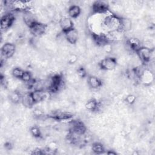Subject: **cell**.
Returning <instances> with one entry per match:
<instances>
[{"label": "cell", "mask_w": 155, "mask_h": 155, "mask_svg": "<svg viewBox=\"0 0 155 155\" xmlns=\"http://www.w3.org/2000/svg\"><path fill=\"white\" fill-rule=\"evenodd\" d=\"M12 144L11 143V142H6L5 143V147L7 149H11L12 148Z\"/></svg>", "instance_id": "29"}, {"label": "cell", "mask_w": 155, "mask_h": 155, "mask_svg": "<svg viewBox=\"0 0 155 155\" xmlns=\"http://www.w3.org/2000/svg\"><path fill=\"white\" fill-rule=\"evenodd\" d=\"M10 99L12 102L18 104L19 102H21L22 94L18 91H14L10 94Z\"/></svg>", "instance_id": "19"}, {"label": "cell", "mask_w": 155, "mask_h": 155, "mask_svg": "<svg viewBox=\"0 0 155 155\" xmlns=\"http://www.w3.org/2000/svg\"><path fill=\"white\" fill-rule=\"evenodd\" d=\"M153 79V75L150 70L145 69L143 73L139 78V81L142 83L145 84H150Z\"/></svg>", "instance_id": "15"}, {"label": "cell", "mask_w": 155, "mask_h": 155, "mask_svg": "<svg viewBox=\"0 0 155 155\" xmlns=\"http://www.w3.org/2000/svg\"><path fill=\"white\" fill-rule=\"evenodd\" d=\"M87 82L88 85L93 89H97L102 85V82L101 79L96 76L90 75L87 79Z\"/></svg>", "instance_id": "12"}, {"label": "cell", "mask_w": 155, "mask_h": 155, "mask_svg": "<svg viewBox=\"0 0 155 155\" xmlns=\"http://www.w3.org/2000/svg\"><path fill=\"white\" fill-rule=\"evenodd\" d=\"M30 133L35 138H39L42 136L41 130L36 126H33L30 128Z\"/></svg>", "instance_id": "22"}, {"label": "cell", "mask_w": 155, "mask_h": 155, "mask_svg": "<svg viewBox=\"0 0 155 155\" xmlns=\"http://www.w3.org/2000/svg\"><path fill=\"white\" fill-rule=\"evenodd\" d=\"M73 114L68 111H56L50 115V117L56 120L64 121L72 118Z\"/></svg>", "instance_id": "10"}, {"label": "cell", "mask_w": 155, "mask_h": 155, "mask_svg": "<svg viewBox=\"0 0 155 155\" xmlns=\"http://www.w3.org/2000/svg\"><path fill=\"white\" fill-rule=\"evenodd\" d=\"M91 8L93 13L104 15L109 11V5L105 1H96L93 3Z\"/></svg>", "instance_id": "6"}, {"label": "cell", "mask_w": 155, "mask_h": 155, "mask_svg": "<svg viewBox=\"0 0 155 155\" xmlns=\"http://www.w3.org/2000/svg\"><path fill=\"white\" fill-rule=\"evenodd\" d=\"M85 108L91 111H96L99 110L101 107L100 102L95 99H90L85 104Z\"/></svg>", "instance_id": "16"}, {"label": "cell", "mask_w": 155, "mask_h": 155, "mask_svg": "<svg viewBox=\"0 0 155 155\" xmlns=\"http://www.w3.org/2000/svg\"><path fill=\"white\" fill-rule=\"evenodd\" d=\"M21 102L25 107H31L35 104L31 98L30 92L25 93L24 94H22Z\"/></svg>", "instance_id": "18"}, {"label": "cell", "mask_w": 155, "mask_h": 155, "mask_svg": "<svg viewBox=\"0 0 155 155\" xmlns=\"http://www.w3.org/2000/svg\"><path fill=\"white\" fill-rule=\"evenodd\" d=\"M77 60H78L77 56L74 54H71L69 56L68 59V62H69V64H74V63L76 62Z\"/></svg>", "instance_id": "27"}, {"label": "cell", "mask_w": 155, "mask_h": 155, "mask_svg": "<svg viewBox=\"0 0 155 155\" xmlns=\"http://www.w3.org/2000/svg\"><path fill=\"white\" fill-rule=\"evenodd\" d=\"M81 13V8L78 5H71L68 9V15L70 18H77Z\"/></svg>", "instance_id": "17"}, {"label": "cell", "mask_w": 155, "mask_h": 155, "mask_svg": "<svg viewBox=\"0 0 155 155\" xmlns=\"http://www.w3.org/2000/svg\"><path fill=\"white\" fill-rule=\"evenodd\" d=\"M92 151L96 154H102L105 151V148L102 143L99 142H94L91 146Z\"/></svg>", "instance_id": "20"}, {"label": "cell", "mask_w": 155, "mask_h": 155, "mask_svg": "<svg viewBox=\"0 0 155 155\" xmlns=\"http://www.w3.org/2000/svg\"><path fill=\"white\" fill-rule=\"evenodd\" d=\"M65 38L67 42L71 44H74L77 42L78 39V32L76 29L74 27L73 28L64 33Z\"/></svg>", "instance_id": "11"}, {"label": "cell", "mask_w": 155, "mask_h": 155, "mask_svg": "<svg viewBox=\"0 0 155 155\" xmlns=\"http://www.w3.org/2000/svg\"><path fill=\"white\" fill-rule=\"evenodd\" d=\"M117 64L116 58L114 57H107L102 59L99 63V68L105 71H110L114 69Z\"/></svg>", "instance_id": "2"}, {"label": "cell", "mask_w": 155, "mask_h": 155, "mask_svg": "<svg viewBox=\"0 0 155 155\" xmlns=\"http://www.w3.org/2000/svg\"><path fill=\"white\" fill-rule=\"evenodd\" d=\"M107 154H109V155H110V154H113V155H114V154H116V153H115V152H114V151H111V150H109V151H108L107 153H106Z\"/></svg>", "instance_id": "30"}, {"label": "cell", "mask_w": 155, "mask_h": 155, "mask_svg": "<svg viewBox=\"0 0 155 155\" xmlns=\"http://www.w3.org/2000/svg\"><path fill=\"white\" fill-rule=\"evenodd\" d=\"M30 94L35 104L43 101L47 97L46 92L44 89L34 90L30 92Z\"/></svg>", "instance_id": "8"}, {"label": "cell", "mask_w": 155, "mask_h": 155, "mask_svg": "<svg viewBox=\"0 0 155 155\" xmlns=\"http://www.w3.org/2000/svg\"><path fill=\"white\" fill-rule=\"evenodd\" d=\"M69 131L79 136H84L87 131V127L84 124L78 120H71L69 122Z\"/></svg>", "instance_id": "1"}, {"label": "cell", "mask_w": 155, "mask_h": 155, "mask_svg": "<svg viewBox=\"0 0 155 155\" xmlns=\"http://www.w3.org/2000/svg\"><path fill=\"white\" fill-rule=\"evenodd\" d=\"M1 84L2 86H3L5 88H7V87L8 86V82L7 79H6L5 76H4L2 74H1Z\"/></svg>", "instance_id": "26"}, {"label": "cell", "mask_w": 155, "mask_h": 155, "mask_svg": "<svg viewBox=\"0 0 155 155\" xmlns=\"http://www.w3.org/2000/svg\"><path fill=\"white\" fill-rule=\"evenodd\" d=\"M127 44L131 50L135 52H136L142 46H143L142 45L140 41L135 38H131L127 39Z\"/></svg>", "instance_id": "13"}, {"label": "cell", "mask_w": 155, "mask_h": 155, "mask_svg": "<svg viewBox=\"0 0 155 155\" xmlns=\"http://www.w3.org/2000/svg\"><path fill=\"white\" fill-rule=\"evenodd\" d=\"M33 114L36 117H41L44 116V112L40 109H35L33 111Z\"/></svg>", "instance_id": "28"}, {"label": "cell", "mask_w": 155, "mask_h": 155, "mask_svg": "<svg viewBox=\"0 0 155 155\" xmlns=\"http://www.w3.org/2000/svg\"><path fill=\"white\" fill-rule=\"evenodd\" d=\"M125 101L126 103H127L128 104L133 105V104H134V102L136 101V97L133 94H128L125 97Z\"/></svg>", "instance_id": "24"}, {"label": "cell", "mask_w": 155, "mask_h": 155, "mask_svg": "<svg viewBox=\"0 0 155 155\" xmlns=\"http://www.w3.org/2000/svg\"><path fill=\"white\" fill-rule=\"evenodd\" d=\"M28 28L30 33L35 36H41L45 33L47 25L37 21Z\"/></svg>", "instance_id": "5"}, {"label": "cell", "mask_w": 155, "mask_h": 155, "mask_svg": "<svg viewBox=\"0 0 155 155\" xmlns=\"http://www.w3.org/2000/svg\"><path fill=\"white\" fill-rule=\"evenodd\" d=\"M21 79L24 82H27V83L30 82L33 80L31 73L29 72L28 71H24V73Z\"/></svg>", "instance_id": "23"}, {"label": "cell", "mask_w": 155, "mask_h": 155, "mask_svg": "<svg viewBox=\"0 0 155 155\" xmlns=\"http://www.w3.org/2000/svg\"><path fill=\"white\" fill-rule=\"evenodd\" d=\"M153 48H150L145 46H142L136 53L143 63H148L150 62L152 57Z\"/></svg>", "instance_id": "3"}, {"label": "cell", "mask_w": 155, "mask_h": 155, "mask_svg": "<svg viewBox=\"0 0 155 155\" xmlns=\"http://www.w3.org/2000/svg\"><path fill=\"white\" fill-rule=\"evenodd\" d=\"M23 13H24L23 19H24V23L26 25L28 26V27H29L34 22L37 21V20L36 19L34 15L30 12V10L25 11Z\"/></svg>", "instance_id": "14"}, {"label": "cell", "mask_w": 155, "mask_h": 155, "mask_svg": "<svg viewBox=\"0 0 155 155\" xmlns=\"http://www.w3.org/2000/svg\"><path fill=\"white\" fill-rule=\"evenodd\" d=\"M15 16L13 13L8 12L4 15L1 19V28L2 30L9 29L15 22Z\"/></svg>", "instance_id": "7"}, {"label": "cell", "mask_w": 155, "mask_h": 155, "mask_svg": "<svg viewBox=\"0 0 155 155\" xmlns=\"http://www.w3.org/2000/svg\"><path fill=\"white\" fill-rule=\"evenodd\" d=\"M76 73H77L78 76L81 78H85L87 75V72H86L85 69L82 66L78 68V69L76 70Z\"/></svg>", "instance_id": "25"}, {"label": "cell", "mask_w": 155, "mask_h": 155, "mask_svg": "<svg viewBox=\"0 0 155 155\" xmlns=\"http://www.w3.org/2000/svg\"><path fill=\"white\" fill-rule=\"evenodd\" d=\"M16 51V46L14 44L11 42L5 43L1 47V58L7 59L11 58L15 54Z\"/></svg>", "instance_id": "4"}, {"label": "cell", "mask_w": 155, "mask_h": 155, "mask_svg": "<svg viewBox=\"0 0 155 155\" xmlns=\"http://www.w3.org/2000/svg\"><path fill=\"white\" fill-rule=\"evenodd\" d=\"M59 24L60 28L64 33L74 28L73 22L69 17H62L59 22Z\"/></svg>", "instance_id": "9"}, {"label": "cell", "mask_w": 155, "mask_h": 155, "mask_svg": "<svg viewBox=\"0 0 155 155\" xmlns=\"http://www.w3.org/2000/svg\"><path fill=\"white\" fill-rule=\"evenodd\" d=\"M24 71L25 70L20 67H15L12 70V74L14 78L21 79L24 73Z\"/></svg>", "instance_id": "21"}]
</instances>
